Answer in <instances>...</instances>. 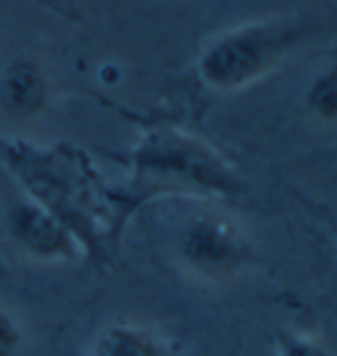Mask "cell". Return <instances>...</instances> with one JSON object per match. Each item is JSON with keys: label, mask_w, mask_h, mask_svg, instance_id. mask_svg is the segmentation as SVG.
I'll return each instance as SVG.
<instances>
[{"label": "cell", "mask_w": 337, "mask_h": 356, "mask_svg": "<svg viewBox=\"0 0 337 356\" xmlns=\"http://www.w3.org/2000/svg\"><path fill=\"white\" fill-rule=\"evenodd\" d=\"M238 191L240 179L232 164L182 129H156L132 153V201L161 193L222 198Z\"/></svg>", "instance_id": "6da1fadb"}, {"label": "cell", "mask_w": 337, "mask_h": 356, "mask_svg": "<svg viewBox=\"0 0 337 356\" xmlns=\"http://www.w3.org/2000/svg\"><path fill=\"white\" fill-rule=\"evenodd\" d=\"M8 166L24 185L26 198L61 219L82 248L98 251L95 185L88 166L72 148H38L16 143L8 148Z\"/></svg>", "instance_id": "7a4b0ae2"}, {"label": "cell", "mask_w": 337, "mask_h": 356, "mask_svg": "<svg viewBox=\"0 0 337 356\" xmlns=\"http://www.w3.org/2000/svg\"><path fill=\"white\" fill-rule=\"evenodd\" d=\"M174 256L188 277L224 288L248 272L253 245L235 219L219 211H198L176 232Z\"/></svg>", "instance_id": "3957f363"}, {"label": "cell", "mask_w": 337, "mask_h": 356, "mask_svg": "<svg viewBox=\"0 0 337 356\" xmlns=\"http://www.w3.org/2000/svg\"><path fill=\"white\" fill-rule=\"evenodd\" d=\"M290 38L272 24L245 26L213 42L200 61V74L216 90H240L274 69Z\"/></svg>", "instance_id": "277c9868"}, {"label": "cell", "mask_w": 337, "mask_h": 356, "mask_svg": "<svg viewBox=\"0 0 337 356\" xmlns=\"http://www.w3.org/2000/svg\"><path fill=\"white\" fill-rule=\"evenodd\" d=\"M8 235L19 251L38 261H72L82 248L74 232L32 198L16 201L11 206Z\"/></svg>", "instance_id": "5b68a950"}, {"label": "cell", "mask_w": 337, "mask_h": 356, "mask_svg": "<svg viewBox=\"0 0 337 356\" xmlns=\"http://www.w3.org/2000/svg\"><path fill=\"white\" fill-rule=\"evenodd\" d=\"M48 79L35 61L19 58L0 74V119L8 124H24L45 108Z\"/></svg>", "instance_id": "8992f818"}, {"label": "cell", "mask_w": 337, "mask_h": 356, "mask_svg": "<svg viewBox=\"0 0 337 356\" xmlns=\"http://www.w3.org/2000/svg\"><path fill=\"white\" fill-rule=\"evenodd\" d=\"M88 356H182L176 343L163 330L132 322L116 319L100 327L98 335L90 343Z\"/></svg>", "instance_id": "52a82bcc"}, {"label": "cell", "mask_w": 337, "mask_h": 356, "mask_svg": "<svg viewBox=\"0 0 337 356\" xmlns=\"http://www.w3.org/2000/svg\"><path fill=\"white\" fill-rule=\"evenodd\" d=\"M274 356H337L329 346L313 335L303 330H288L279 332L274 343Z\"/></svg>", "instance_id": "ba28073f"}, {"label": "cell", "mask_w": 337, "mask_h": 356, "mask_svg": "<svg viewBox=\"0 0 337 356\" xmlns=\"http://www.w3.org/2000/svg\"><path fill=\"white\" fill-rule=\"evenodd\" d=\"M24 346V330L8 309L0 306V356H19Z\"/></svg>", "instance_id": "9c48e42d"}]
</instances>
